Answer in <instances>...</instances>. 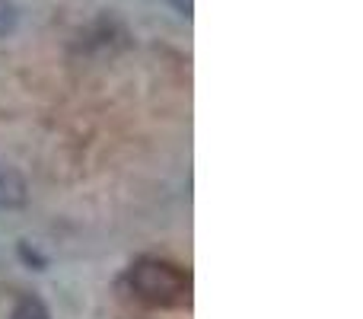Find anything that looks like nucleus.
I'll use <instances>...</instances> for the list:
<instances>
[{
	"label": "nucleus",
	"instance_id": "f257e3e1",
	"mask_svg": "<svg viewBox=\"0 0 363 319\" xmlns=\"http://www.w3.org/2000/svg\"><path fill=\"white\" fill-rule=\"evenodd\" d=\"M131 284L147 303L172 307V303L188 301V275H182L176 265L166 262H138L131 271Z\"/></svg>",
	"mask_w": 363,
	"mask_h": 319
},
{
	"label": "nucleus",
	"instance_id": "f03ea898",
	"mask_svg": "<svg viewBox=\"0 0 363 319\" xmlns=\"http://www.w3.org/2000/svg\"><path fill=\"white\" fill-rule=\"evenodd\" d=\"M26 201V182L19 179V173L4 169L0 173V207H16Z\"/></svg>",
	"mask_w": 363,
	"mask_h": 319
},
{
	"label": "nucleus",
	"instance_id": "7ed1b4c3",
	"mask_svg": "<svg viewBox=\"0 0 363 319\" xmlns=\"http://www.w3.org/2000/svg\"><path fill=\"white\" fill-rule=\"evenodd\" d=\"M13 319H48V310H45V303L38 301V297H26V301H19V307L13 310Z\"/></svg>",
	"mask_w": 363,
	"mask_h": 319
},
{
	"label": "nucleus",
	"instance_id": "20e7f679",
	"mask_svg": "<svg viewBox=\"0 0 363 319\" xmlns=\"http://www.w3.org/2000/svg\"><path fill=\"white\" fill-rule=\"evenodd\" d=\"M172 6H176L179 13H185V16H191V6H194V0H172Z\"/></svg>",
	"mask_w": 363,
	"mask_h": 319
}]
</instances>
